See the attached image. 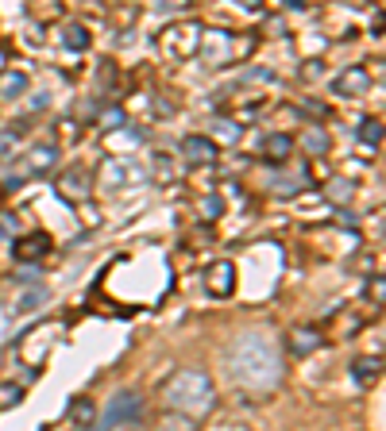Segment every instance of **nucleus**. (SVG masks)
<instances>
[{
	"mask_svg": "<svg viewBox=\"0 0 386 431\" xmlns=\"http://www.w3.org/2000/svg\"><path fill=\"white\" fill-rule=\"evenodd\" d=\"M35 277H39V266H24L20 270V281H35Z\"/></svg>",
	"mask_w": 386,
	"mask_h": 431,
	"instance_id": "bb28decb",
	"label": "nucleus"
},
{
	"mask_svg": "<svg viewBox=\"0 0 386 431\" xmlns=\"http://www.w3.org/2000/svg\"><path fill=\"white\" fill-rule=\"evenodd\" d=\"M355 135H360V142H363V147H379V142H382V120H375V116L360 120Z\"/></svg>",
	"mask_w": 386,
	"mask_h": 431,
	"instance_id": "dca6fc26",
	"label": "nucleus"
},
{
	"mask_svg": "<svg viewBox=\"0 0 386 431\" xmlns=\"http://www.w3.org/2000/svg\"><path fill=\"white\" fill-rule=\"evenodd\" d=\"M205 285H209L213 296H232L236 293V266L228 258H216L209 270H205Z\"/></svg>",
	"mask_w": 386,
	"mask_h": 431,
	"instance_id": "423d86ee",
	"label": "nucleus"
},
{
	"mask_svg": "<svg viewBox=\"0 0 386 431\" xmlns=\"http://www.w3.org/2000/svg\"><path fill=\"white\" fill-rule=\"evenodd\" d=\"M70 420L78 427H93V420H97V405H93L89 397H73L70 400Z\"/></svg>",
	"mask_w": 386,
	"mask_h": 431,
	"instance_id": "4468645a",
	"label": "nucleus"
},
{
	"mask_svg": "<svg viewBox=\"0 0 386 431\" xmlns=\"http://www.w3.org/2000/svg\"><path fill=\"white\" fill-rule=\"evenodd\" d=\"M216 128H220V139H224V142H236V139H240V128H236L232 120H216Z\"/></svg>",
	"mask_w": 386,
	"mask_h": 431,
	"instance_id": "5701e85b",
	"label": "nucleus"
},
{
	"mask_svg": "<svg viewBox=\"0 0 386 431\" xmlns=\"http://www.w3.org/2000/svg\"><path fill=\"white\" fill-rule=\"evenodd\" d=\"M62 46H66V51H73V54H81L89 46V27L86 24H66L62 27Z\"/></svg>",
	"mask_w": 386,
	"mask_h": 431,
	"instance_id": "ddd939ff",
	"label": "nucleus"
},
{
	"mask_svg": "<svg viewBox=\"0 0 386 431\" xmlns=\"http://www.w3.org/2000/svg\"><path fill=\"white\" fill-rule=\"evenodd\" d=\"M51 246H54V239L46 235V232H31V235H20V239H16V243H12V254L20 258L24 266H27V262L35 266L46 251H51Z\"/></svg>",
	"mask_w": 386,
	"mask_h": 431,
	"instance_id": "0eeeda50",
	"label": "nucleus"
},
{
	"mask_svg": "<svg viewBox=\"0 0 386 431\" xmlns=\"http://www.w3.org/2000/svg\"><path fill=\"white\" fill-rule=\"evenodd\" d=\"M328 197H336V200H347V197H352V185H347V181H332V189H328Z\"/></svg>",
	"mask_w": 386,
	"mask_h": 431,
	"instance_id": "a878e982",
	"label": "nucleus"
},
{
	"mask_svg": "<svg viewBox=\"0 0 386 431\" xmlns=\"http://www.w3.org/2000/svg\"><path fill=\"white\" fill-rule=\"evenodd\" d=\"M163 400L171 412H182L186 420H201L213 408V381L201 370H178L163 389Z\"/></svg>",
	"mask_w": 386,
	"mask_h": 431,
	"instance_id": "f03ea898",
	"label": "nucleus"
},
{
	"mask_svg": "<svg viewBox=\"0 0 386 431\" xmlns=\"http://www.w3.org/2000/svg\"><path fill=\"white\" fill-rule=\"evenodd\" d=\"M46 296H51V293H46L43 285H35V289H27V293L20 296L16 312H35V308H43V304H46Z\"/></svg>",
	"mask_w": 386,
	"mask_h": 431,
	"instance_id": "a211bd4d",
	"label": "nucleus"
},
{
	"mask_svg": "<svg viewBox=\"0 0 386 431\" xmlns=\"http://www.w3.org/2000/svg\"><path fill=\"white\" fill-rule=\"evenodd\" d=\"M352 373H355L360 385H371V381H379V373H382V358L379 354H360V358L352 362Z\"/></svg>",
	"mask_w": 386,
	"mask_h": 431,
	"instance_id": "f8f14e48",
	"label": "nucleus"
},
{
	"mask_svg": "<svg viewBox=\"0 0 386 431\" xmlns=\"http://www.w3.org/2000/svg\"><path fill=\"white\" fill-rule=\"evenodd\" d=\"M301 147H305L309 155L321 158V155H328V135H325L321 128H305V135H301Z\"/></svg>",
	"mask_w": 386,
	"mask_h": 431,
	"instance_id": "f3484780",
	"label": "nucleus"
},
{
	"mask_svg": "<svg viewBox=\"0 0 386 431\" xmlns=\"http://www.w3.org/2000/svg\"><path fill=\"white\" fill-rule=\"evenodd\" d=\"M54 162H59V147L39 142V147L27 150V174H31V177H46L54 170Z\"/></svg>",
	"mask_w": 386,
	"mask_h": 431,
	"instance_id": "9d476101",
	"label": "nucleus"
},
{
	"mask_svg": "<svg viewBox=\"0 0 386 431\" xmlns=\"http://www.w3.org/2000/svg\"><path fill=\"white\" fill-rule=\"evenodd\" d=\"M24 89H27V78H24L20 70H4V73H0V100L20 97Z\"/></svg>",
	"mask_w": 386,
	"mask_h": 431,
	"instance_id": "2eb2a0df",
	"label": "nucleus"
},
{
	"mask_svg": "<svg viewBox=\"0 0 386 431\" xmlns=\"http://www.w3.org/2000/svg\"><path fill=\"white\" fill-rule=\"evenodd\" d=\"M182 158H186V162H193V166H209V162L220 158V147H216V139L186 135V139H182Z\"/></svg>",
	"mask_w": 386,
	"mask_h": 431,
	"instance_id": "6e6552de",
	"label": "nucleus"
},
{
	"mask_svg": "<svg viewBox=\"0 0 386 431\" xmlns=\"http://www.w3.org/2000/svg\"><path fill=\"white\" fill-rule=\"evenodd\" d=\"M24 400V385L16 381H0V408H16Z\"/></svg>",
	"mask_w": 386,
	"mask_h": 431,
	"instance_id": "6ab92c4d",
	"label": "nucleus"
},
{
	"mask_svg": "<svg viewBox=\"0 0 386 431\" xmlns=\"http://www.w3.org/2000/svg\"><path fill=\"white\" fill-rule=\"evenodd\" d=\"M228 370L240 385L248 389H275L278 378H282V366H278V350L267 335L259 331H248L232 343L228 350Z\"/></svg>",
	"mask_w": 386,
	"mask_h": 431,
	"instance_id": "f257e3e1",
	"label": "nucleus"
},
{
	"mask_svg": "<svg viewBox=\"0 0 386 431\" xmlns=\"http://www.w3.org/2000/svg\"><path fill=\"white\" fill-rule=\"evenodd\" d=\"M371 89V73H367V66H344L340 73L332 78V93L336 97H363V93Z\"/></svg>",
	"mask_w": 386,
	"mask_h": 431,
	"instance_id": "39448f33",
	"label": "nucleus"
},
{
	"mask_svg": "<svg viewBox=\"0 0 386 431\" xmlns=\"http://www.w3.org/2000/svg\"><path fill=\"white\" fill-rule=\"evenodd\" d=\"M220 212H224V200L216 193H209L201 200V219H220Z\"/></svg>",
	"mask_w": 386,
	"mask_h": 431,
	"instance_id": "aec40b11",
	"label": "nucleus"
},
{
	"mask_svg": "<svg viewBox=\"0 0 386 431\" xmlns=\"http://www.w3.org/2000/svg\"><path fill=\"white\" fill-rule=\"evenodd\" d=\"M16 232H20V216L4 212V216H0V239H12Z\"/></svg>",
	"mask_w": 386,
	"mask_h": 431,
	"instance_id": "4be33fe9",
	"label": "nucleus"
},
{
	"mask_svg": "<svg viewBox=\"0 0 386 431\" xmlns=\"http://www.w3.org/2000/svg\"><path fill=\"white\" fill-rule=\"evenodd\" d=\"M286 347L294 358H305V354H313L317 347H321V331L309 328V323H298V328L286 331Z\"/></svg>",
	"mask_w": 386,
	"mask_h": 431,
	"instance_id": "1a4fd4ad",
	"label": "nucleus"
},
{
	"mask_svg": "<svg viewBox=\"0 0 386 431\" xmlns=\"http://www.w3.org/2000/svg\"><path fill=\"white\" fill-rule=\"evenodd\" d=\"M290 150H294V139H290L286 131H270V135L263 139V162H275V166H282V162L290 158Z\"/></svg>",
	"mask_w": 386,
	"mask_h": 431,
	"instance_id": "9b49d317",
	"label": "nucleus"
},
{
	"mask_svg": "<svg viewBox=\"0 0 386 431\" xmlns=\"http://www.w3.org/2000/svg\"><path fill=\"white\" fill-rule=\"evenodd\" d=\"M0 193H4V189H0Z\"/></svg>",
	"mask_w": 386,
	"mask_h": 431,
	"instance_id": "c85d7f7f",
	"label": "nucleus"
},
{
	"mask_svg": "<svg viewBox=\"0 0 386 431\" xmlns=\"http://www.w3.org/2000/svg\"><path fill=\"white\" fill-rule=\"evenodd\" d=\"M101 123H105V131H116L120 123H124V112H120V108H112V112H105V120H101Z\"/></svg>",
	"mask_w": 386,
	"mask_h": 431,
	"instance_id": "393cba45",
	"label": "nucleus"
},
{
	"mask_svg": "<svg viewBox=\"0 0 386 431\" xmlns=\"http://www.w3.org/2000/svg\"><path fill=\"white\" fill-rule=\"evenodd\" d=\"M143 416V397L136 389H120L112 393V400L105 405V416H101V431H116L124 424H136Z\"/></svg>",
	"mask_w": 386,
	"mask_h": 431,
	"instance_id": "7ed1b4c3",
	"label": "nucleus"
},
{
	"mask_svg": "<svg viewBox=\"0 0 386 431\" xmlns=\"http://www.w3.org/2000/svg\"><path fill=\"white\" fill-rule=\"evenodd\" d=\"M16 142H20V135H16L12 128H8V131H0V162H4V158H12Z\"/></svg>",
	"mask_w": 386,
	"mask_h": 431,
	"instance_id": "412c9836",
	"label": "nucleus"
},
{
	"mask_svg": "<svg viewBox=\"0 0 386 431\" xmlns=\"http://www.w3.org/2000/svg\"><path fill=\"white\" fill-rule=\"evenodd\" d=\"M78 431H93V427H78Z\"/></svg>",
	"mask_w": 386,
	"mask_h": 431,
	"instance_id": "cd10ccee",
	"label": "nucleus"
},
{
	"mask_svg": "<svg viewBox=\"0 0 386 431\" xmlns=\"http://www.w3.org/2000/svg\"><path fill=\"white\" fill-rule=\"evenodd\" d=\"M367 293L375 296V304H382V296H386V285H382V277H379V274L371 277V285H367Z\"/></svg>",
	"mask_w": 386,
	"mask_h": 431,
	"instance_id": "b1692460",
	"label": "nucleus"
},
{
	"mask_svg": "<svg viewBox=\"0 0 386 431\" xmlns=\"http://www.w3.org/2000/svg\"><path fill=\"white\" fill-rule=\"evenodd\" d=\"M54 189H59V197L66 204H81V200L93 193V170L89 166H66Z\"/></svg>",
	"mask_w": 386,
	"mask_h": 431,
	"instance_id": "20e7f679",
	"label": "nucleus"
}]
</instances>
